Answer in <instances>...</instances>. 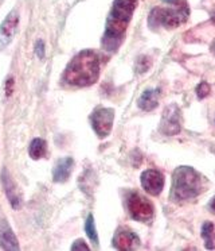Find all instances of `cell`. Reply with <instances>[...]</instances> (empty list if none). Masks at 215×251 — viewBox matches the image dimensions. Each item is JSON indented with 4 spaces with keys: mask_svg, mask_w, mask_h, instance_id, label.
I'll list each match as a JSON object with an SVG mask.
<instances>
[{
    "mask_svg": "<svg viewBox=\"0 0 215 251\" xmlns=\"http://www.w3.org/2000/svg\"><path fill=\"white\" fill-rule=\"evenodd\" d=\"M141 185L150 195L157 196V195H160L164 188V177L159 170H145L141 175Z\"/></svg>",
    "mask_w": 215,
    "mask_h": 251,
    "instance_id": "cell-8",
    "label": "cell"
},
{
    "mask_svg": "<svg viewBox=\"0 0 215 251\" xmlns=\"http://www.w3.org/2000/svg\"><path fill=\"white\" fill-rule=\"evenodd\" d=\"M113 119H114V111L112 108H97L91 114V126L98 137L105 138L110 134Z\"/></svg>",
    "mask_w": 215,
    "mask_h": 251,
    "instance_id": "cell-5",
    "label": "cell"
},
{
    "mask_svg": "<svg viewBox=\"0 0 215 251\" xmlns=\"http://www.w3.org/2000/svg\"><path fill=\"white\" fill-rule=\"evenodd\" d=\"M85 231H86V235L89 236V239H90L96 246L98 245V235H97L96 224H94L93 215H89V218H87V220H86Z\"/></svg>",
    "mask_w": 215,
    "mask_h": 251,
    "instance_id": "cell-16",
    "label": "cell"
},
{
    "mask_svg": "<svg viewBox=\"0 0 215 251\" xmlns=\"http://www.w3.org/2000/svg\"><path fill=\"white\" fill-rule=\"evenodd\" d=\"M211 19H213V23L215 25V10L213 11V15H211Z\"/></svg>",
    "mask_w": 215,
    "mask_h": 251,
    "instance_id": "cell-23",
    "label": "cell"
},
{
    "mask_svg": "<svg viewBox=\"0 0 215 251\" xmlns=\"http://www.w3.org/2000/svg\"><path fill=\"white\" fill-rule=\"evenodd\" d=\"M46 141L42 139V138H35L34 141L30 145V149H28V153H30V157L32 159H39L42 158L43 155L46 154Z\"/></svg>",
    "mask_w": 215,
    "mask_h": 251,
    "instance_id": "cell-15",
    "label": "cell"
},
{
    "mask_svg": "<svg viewBox=\"0 0 215 251\" xmlns=\"http://www.w3.org/2000/svg\"><path fill=\"white\" fill-rule=\"evenodd\" d=\"M0 247L4 250H19V243L12 229L5 222H0Z\"/></svg>",
    "mask_w": 215,
    "mask_h": 251,
    "instance_id": "cell-13",
    "label": "cell"
},
{
    "mask_svg": "<svg viewBox=\"0 0 215 251\" xmlns=\"http://www.w3.org/2000/svg\"><path fill=\"white\" fill-rule=\"evenodd\" d=\"M139 245V238L129 229H118L113 238V246L118 250H134Z\"/></svg>",
    "mask_w": 215,
    "mask_h": 251,
    "instance_id": "cell-10",
    "label": "cell"
},
{
    "mask_svg": "<svg viewBox=\"0 0 215 251\" xmlns=\"http://www.w3.org/2000/svg\"><path fill=\"white\" fill-rule=\"evenodd\" d=\"M100 60L91 50H84L75 55L64 73V81L74 87H87L98 80Z\"/></svg>",
    "mask_w": 215,
    "mask_h": 251,
    "instance_id": "cell-2",
    "label": "cell"
},
{
    "mask_svg": "<svg viewBox=\"0 0 215 251\" xmlns=\"http://www.w3.org/2000/svg\"><path fill=\"white\" fill-rule=\"evenodd\" d=\"M12 92H14V78L10 77V78L5 81V93H7V96H10Z\"/></svg>",
    "mask_w": 215,
    "mask_h": 251,
    "instance_id": "cell-22",
    "label": "cell"
},
{
    "mask_svg": "<svg viewBox=\"0 0 215 251\" xmlns=\"http://www.w3.org/2000/svg\"><path fill=\"white\" fill-rule=\"evenodd\" d=\"M163 1H166V3H175L176 0H163Z\"/></svg>",
    "mask_w": 215,
    "mask_h": 251,
    "instance_id": "cell-24",
    "label": "cell"
},
{
    "mask_svg": "<svg viewBox=\"0 0 215 251\" xmlns=\"http://www.w3.org/2000/svg\"><path fill=\"white\" fill-rule=\"evenodd\" d=\"M19 25V15L18 12L12 11L5 18V21L0 26V49H4L5 46L11 44V41L15 35L16 27Z\"/></svg>",
    "mask_w": 215,
    "mask_h": 251,
    "instance_id": "cell-9",
    "label": "cell"
},
{
    "mask_svg": "<svg viewBox=\"0 0 215 251\" xmlns=\"http://www.w3.org/2000/svg\"><path fill=\"white\" fill-rule=\"evenodd\" d=\"M35 53H37L39 58L44 57V44H43V41H38L35 44Z\"/></svg>",
    "mask_w": 215,
    "mask_h": 251,
    "instance_id": "cell-20",
    "label": "cell"
},
{
    "mask_svg": "<svg viewBox=\"0 0 215 251\" xmlns=\"http://www.w3.org/2000/svg\"><path fill=\"white\" fill-rule=\"evenodd\" d=\"M137 0H116L107 23V30L102 38L104 49L114 51L121 45L124 34L130 18L133 15Z\"/></svg>",
    "mask_w": 215,
    "mask_h": 251,
    "instance_id": "cell-1",
    "label": "cell"
},
{
    "mask_svg": "<svg viewBox=\"0 0 215 251\" xmlns=\"http://www.w3.org/2000/svg\"><path fill=\"white\" fill-rule=\"evenodd\" d=\"M211 208H213V211L215 212V199H214V201H213V204H211Z\"/></svg>",
    "mask_w": 215,
    "mask_h": 251,
    "instance_id": "cell-25",
    "label": "cell"
},
{
    "mask_svg": "<svg viewBox=\"0 0 215 251\" xmlns=\"http://www.w3.org/2000/svg\"><path fill=\"white\" fill-rule=\"evenodd\" d=\"M73 166H74V161L70 157H66V158L59 159L58 162L55 164L53 170V178L55 182H64L67 181V178L71 175V170H73Z\"/></svg>",
    "mask_w": 215,
    "mask_h": 251,
    "instance_id": "cell-12",
    "label": "cell"
},
{
    "mask_svg": "<svg viewBox=\"0 0 215 251\" xmlns=\"http://www.w3.org/2000/svg\"><path fill=\"white\" fill-rule=\"evenodd\" d=\"M159 96H160V89H157V88L145 89L139 99V107L143 111H152L157 107Z\"/></svg>",
    "mask_w": 215,
    "mask_h": 251,
    "instance_id": "cell-14",
    "label": "cell"
},
{
    "mask_svg": "<svg viewBox=\"0 0 215 251\" xmlns=\"http://www.w3.org/2000/svg\"><path fill=\"white\" fill-rule=\"evenodd\" d=\"M150 58H147V57H144V55H141L139 60H137V65H136V68H137V71H139L140 73H143V72H145L147 69H150Z\"/></svg>",
    "mask_w": 215,
    "mask_h": 251,
    "instance_id": "cell-19",
    "label": "cell"
},
{
    "mask_svg": "<svg viewBox=\"0 0 215 251\" xmlns=\"http://www.w3.org/2000/svg\"><path fill=\"white\" fill-rule=\"evenodd\" d=\"M71 250L75 251V250H89V247L85 245V242L84 240H77L74 245L71 246Z\"/></svg>",
    "mask_w": 215,
    "mask_h": 251,
    "instance_id": "cell-21",
    "label": "cell"
},
{
    "mask_svg": "<svg viewBox=\"0 0 215 251\" xmlns=\"http://www.w3.org/2000/svg\"><path fill=\"white\" fill-rule=\"evenodd\" d=\"M182 130V114L176 104H171L164 109L161 118V131L166 135L173 137Z\"/></svg>",
    "mask_w": 215,
    "mask_h": 251,
    "instance_id": "cell-7",
    "label": "cell"
},
{
    "mask_svg": "<svg viewBox=\"0 0 215 251\" xmlns=\"http://www.w3.org/2000/svg\"><path fill=\"white\" fill-rule=\"evenodd\" d=\"M202 191V176L193 168L182 166L173 172L172 197L179 200H190Z\"/></svg>",
    "mask_w": 215,
    "mask_h": 251,
    "instance_id": "cell-3",
    "label": "cell"
},
{
    "mask_svg": "<svg viewBox=\"0 0 215 251\" xmlns=\"http://www.w3.org/2000/svg\"><path fill=\"white\" fill-rule=\"evenodd\" d=\"M1 181H3V186H4V192L7 197H8V200H10L11 205L18 209V208H21L22 200H21V195H19V192L16 189L15 182L12 181L11 178L10 173L7 172V169H4L1 172Z\"/></svg>",
    "mask_w": 215,
    "mask_h": 251,
    "instance_id": "cell-11",
    "label": "cell"
},
{
    "mask_svg": "<svg viewBox=\"0 0 215 251\" xmlns=\"http://www.w3.org/2000/svg\"><path fill=\"white\" fill-rule=\"evenodd\" d=\"M128 209L130 216L139 222H147L153 216V207L139 193H130L128 197Z\"/></svg>",
    "mask_w": 215,
    "mask_h": 251,
    "instance_id": "cell-6",
    "label": "cell"
},
{
    "mask_svg": "<svg viewBox=\"0 0 215 251\" xmlns=\"http://www.w3.org/2000/svg\"><path fill=\"white\" fill-rule=\"evenodd\" d=\"M213 229H214V226L210 223V222H206V223L203 224V227H202V236L206 239V247H207V249H214L213 240H211Z\"/></svg>",
    "mask_w": 215,
    "mask_h": 251,
    "instance_id": "cell-17",
    "label": "cell"
},
{
    "mask_svg": "<svg viewBox=\"0 0 215 251\" xmlns=\"http://www.w3.org/2000/svg\"><path fill=\"white\" fill-rule=\"evenodd\" d=\"M211 92V89H210V85L207 82H200L196 88V95H198L199 99H204L207 98Z\"/></svg>",
    "mask_w": 215,
    "mask_h": 251,
    "instance_id": "cell-18",
    "label": "cell"
},
{
    "mask_svg": "<svg viewBox=\"0 0 215 251\" xmlns=\"http://www.w3.org/2000/svg\"><path fill=\"white\" fill-rule=\"evenodd\" d=\"M159 12V22L167 28H175L186 22L190 17V10L186 1H182L180 4H176L175 7L161 10L157 8Z\"/></svg>",
    "mask_w": 215,
    "mask_h": 251,
    "instance_id": "cell-4",
    "label": "cell"
}]
</instances>
